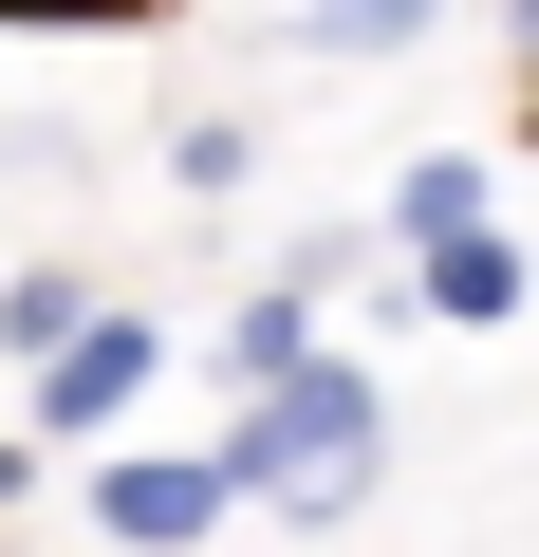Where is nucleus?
Masks as SVG:
<instances>
[{
    "label": "nucleus",
    "instance_id": "f257e3e1",
    "mask_svg": "<svg viewBox=\"0 0 539 557\" xmlns=\"http://www.w3.org/2000/svg\"><path fill=\"white\" fill-rule=\"evenodd\" d=\"M372 428H391V409H372V372H354V354H335V372L298 354L280 391L242 409V446H223V465H242L260 502H317V520H335V502L372 483Z\"/></svg>",
    "mask_w": 539,
    "mask_h": 557
},
{
    "label": "nucleus",
    "instance_id": "f03ea898",
    "mask_svg": "<svg viewBox=\"0 0 539 557\" xmlns=\"http://www.w3.org/2000/svg\"><path fill=\"white\" fill-rule=\"evenodd\" d=\"M131 391H149V335H131V317H94V335H75V354H57V372H38V428H57V446H75V428H112V409H131Z\"/></svg>",
    "mask_w": 539,
    "mask_h": 557
},
{
    "label": "nucleus",
    "instance_id": "7ed1b4c3",
    "mask_svg": "<svg viewBox=\"0 0 539 557\" xmlns=\"http://www.w3.org/2000/svg\"><path fill=\"white\" fill-rule=\"evenodd\" d=\"M223 502H242V465H112V539H149V557L205 539Z\"/></svg>",
    "mask_w": 539,
    "mask_h": 557
},
{
    "label": "nucleus",
    "instance_id": "20e7f679",
    "mask_svg": "<svg viewBox=\"0 0 539 557\" xmlns=\"http://www.w3.org/2000/svg\"><path fill=\"white\" fill-rule=\"evenodd\" d=\"M428 317H465V335H483V317H520V242H502V223L428 242Z\"/></svg>",
    "mask_w": 539,
    "mask_h": 557
},
{
    "label": "nucleus",
    "instance_id": "39448f33",
    "mask_svg": "<svg viewBox=\"0 0 539 557\" xmlns=\"http://www.w3.org/2000/svg\"><path fill=\"white\" fill-rule=\"evenodd\" d=\"M298 335H317V278L242 298V317H223V372H242V391H280V372H298Z\"/></svg>",
    "mask_w": 539,
    "mask_h": 557
},
{
    "label": "nucleus",
    "instance_id": "423d86ee",
    "mask_svg": "<svg viewBox=\"0 0 539 557\" xmlns=\"http://www.w3.org/2000/svg\"><path fill=\"white\" fill-rule=\"evenodd\" d=\"M0 335H20V354H38V372H57V354H75V335H94V278H20V298H0Z\"/></svg>",
    "mask_w": 539,
    "mask_h": 557
},
{
    "label": "nucleus",
    "instance_id": "0eeeda50",
    "mask_svg": "<svg viewBox=\"0 0 539 557\" xmlns=\"http://www.w3.org/2000/svg\"><path fill=\"white\" fill-rule=\"evenodd\" d=\"M465 223H483V168H465V149H428V168H409V260H428V242H465Z\"/></svg>",
    "mask_w": 539,
    "mask_h": 557
},
{
    "label": "nucleus",
    "instance_id": "6e6552de",
    "mask_svg": "<svg viewBox=\"0 0 539 557\" xmlns=\"http://www.w3.org/2000/svg\"><path fill=\"white\" fill-rule=\"evenodd\" d=\"M317 38H335V57H409V38H428V0H317Z\"/></svg>",
    "mask_w": 539,
    "mask_h": 557
},
{
    "label": "nucleus",
    "instance_id": "1a4fd4ad",
    "mask_svg": "<svg viewBox=\"0 0 539 557\" xmlns=\"http://www.w3.org/2000/svg\"><path fill=\"white\" fill-rule=\"evenodd\" d=\"M0 20H38V38H112V20H149V0H0Z\"/></svg>",
    "mask_w": 539,
    "mask_h": 557
},
{
    "label": "nucleus",
    "instance_id": "9d476101",
    "mask_svg": "<svg viewBox=\"0 0 539 557\" xmlns=\"http://www.w3.org/2000/svg\"><path fill=\"white\" fill-rule=\"evenodd\" d=\"M502 38H520V57H539V0H502Z\"/></svg>",
    "mask_w": 539,
    "mask_h": 557
}]
</instances>
